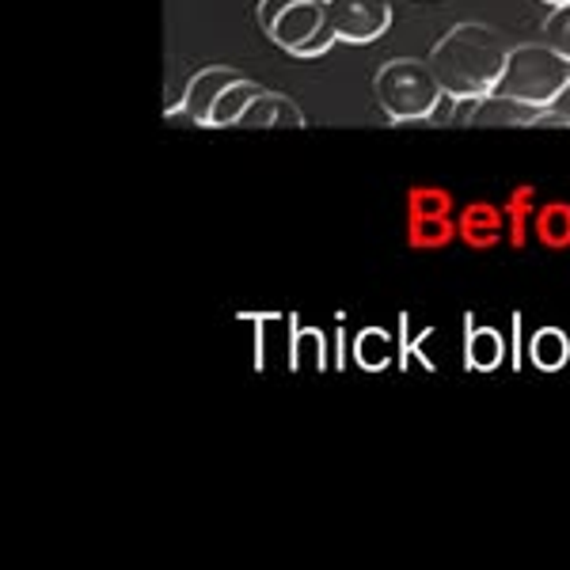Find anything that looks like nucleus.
Segmentation results:
<instances>
[{
	"label": "nucleus",
	"mask_w": 570,
	"mask_h": 570,
	"mask_svg": "<svg viewBox=\"0 0 570 570\" xmlns=\"http://www.w3.org/2000/svg\"><path fill=\"white\" fill-rule=\"evenodd\" d=\"M331 23H335L338 42L370 46L392 27L389 0H327Z\"/></svg>",
	"instance_id": "423d86ee"
},
{
	"label": "nucleus",
	"mask_w": 570,
	"mask_h": 570,
	"mask_svg": "<svg viewBox=\"0 0 570 570\" xmlns=\"http://www.w3.org/2000/svg\"><path fill=\"white\" fill-rule=\"evenodd\" d=\"M570 85V61L548 42L510 46V61L499 80V91L532 110H551Z\"/></svg>",
	"instance_id": "20e7f679"
},
{
	"label": "nucleus",
	"mask_w": 570,
	"mask_h": 570,
	"mask_svg": "<svg viewBox=\"0 0 570 570\" xmlns=\"http://www.w3.org/2000/svg\"><path fill=\"white\" fill-rule=\"evenodd\" d=\"M510 61V42L487 23H456L430 50L441 88L456 99H483L499 91V80Z\"/></svg>",
	"instance_id": "f257e3e1"
},
{
	"label": "nucleus",
	"mask_w": 570,
	"mask_h": 570,
	"mask_svg": "<svg viewBox=\"0 0 570 570\" xmlns=\"http://www.w3.org/2000/svg\"><path fill=\"white\" fill-rule=\"evenodd\" d=\"M548 110H532L518 99L502 96V91H491L483 99H456V115L453 122H468V126H532L544 122Z\"/></svg>",
	"instance_id": "0eeeda50"
},
{
	"label": "nucleus",
	"mask_w": 570,
	"mask_h": 570,
	"mask_svg": "<svg viewBox=\"0 0 570 570\" xmlns=\"http://www.w3.org/2000/svg\"><path fill=\"white\" fill-rule=\"evenodd\" d=\"M529 354H532V365H537V370L556 373V370H563L567 357H570V338L563 335V331L544 327V331H537V335H532Z\"/></svg>",
	"instance_id": "1a4fd4ad"
},
{
	"label": "nucleus",
	"mask_w": 570,
	"mask_h": 570,
	"mask_svg": "<svg viewBox=\"0 0 570 570\" xmlns=\"http://www.w3.org/2000/svg\"><path fill=\"white\" fill-rule=\"evenodd\" d=\"M259 91L263 88L255 80L240 77L236 69L209 66L190 77L187 91H183V110L198 126H240V115Z\"/></svg>",
	"instance_id": "39448f33"
},
{
	"label": "nucleus",
	"mask_w": 570,
	"mask_h": 570,
	"mask_svg": "<svg viewBox=\"0 0 570 570\" xmlns=\"http://www.w3.org/2000/svg\"><path fill=\"white\" fill-rule=\"evenodd\" d=\"M373 96H376V107H381L392 122H430L438 104L445 99V88H441L430 61L392 58L376 69Z\"/></svg>",
	"instance_id": "7ed1b4c3"
},
{
	"label": "nucleus",
	"mask_w": 570,
	"mask_h": 570,
	"mask_svg": "<svg viewBox=\"0 0 570 570\" xmlns=\"http://www.w3.org/2000/svg\"><path fill=\"white\" fill-rule=\"evenodd\" d=\"M548 118H551V122H563V126H570V85L563 88V96H559L556 104H551Z\"/></svg>",
	"instance_id": "f8f14e48"
},
{
	"label": "nucleus",
	"mask_w": 570,
	"mask_h": 570,
	"mask_svg": "<svg viewBox=\"0 0 570 570\" xmlns=\"http://www.w3.org/2000/svg\"><path fill=\"white\" fill-rule=\"evenodd\" d=\"M255 20L266 39L293 58H324L338 42L327 0H259Z\"/></svg>",
	"instance_id": "f03ea898"
},
{
	"label": "nucleus",
	"mask_w": 570,
	"mask_h": 570,
	"mask_svg": "<svg viewBox=\"0 0 570 570\" xmlns=\"http://www.w3.org/2000/svg\"><path fill=\"white\" fill-rule=\"evenodd\" d=\"M544 4H551V8H563V4H570V0H544Z\"/></svg>",
	"instance_id": "ddd939ff"
},
{
	"label": "nucleus",
	"mask_w": 570,
	"mask_h": 570,
	"mask_svg": "<svg viewBox=\"0 0 570 570\" xmlns=\"http://www.w3.org/2000/svg\"><path fill=\"white\" fill-rule=\"evenodd\" d=\"M468 362L475 370H494L502 362V338L494 331H475L472 343H468Z\"/></svg>",
	"instance_id": "9d476101"
},
{
	"label": "nucleus",
	"mask_w": 570,
	"mask_h": 570,
	"mask_svg": "<svg viewBox=\"0 0 570 570\" xmlns=\"http://www.w3.org/2000/svg\"><path fill=\"white\" fill-rule=\"evenodd\" d=\"M544 42L556 46V50L570 61V4L556 8V12L544 20Z\"/></svg>",
	"instance_id": "9b49d317"
},
{
	"label": "nucleus",
	"mask_w": 570,
	"mask_h": 570,
	"mask_svg": "<svg viewBox=\"0 0 570 570\" xmlns=\"http://www.w3.org/2000/svg\"><path fill=\"white\" fill-rule=\"evenodd\" d=\"M305 122V110L293 104L289 96H278V91H259L240 115V130H278V126L301 130Z\"/></svg>",
	"instance_id": "6e6552de"
}]
</instances>
